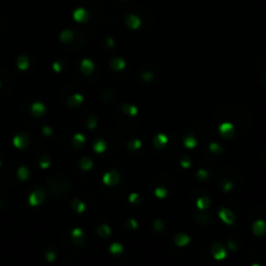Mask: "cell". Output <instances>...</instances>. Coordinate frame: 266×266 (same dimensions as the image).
<instances>
[{
	"mask_svg": "<svg viewBox=\"0 0 266 266\" xmlns=\"http://www.w3.org/2000/svg\"><path fill=\"white\" fill-rule=\"evenodd\" d=\"M154 193H156L157 197H165L166 196V190H165V188H156V190H154Z\"/></svg>",
	"mask_w": 266,
	"mask_h": 266,
	"instance_id": "28",
	"label": "cell"
},
{
	"mask_svg": "<svg viewBox=\"0 0 266 266\" xmlns=\"http://www.w3.org/2000/svg\"><path fill=\"white\" fill-rule=\"evenodd\" d=\"M43 200H44V193H43V191H35L29 197V201L31 205H39Z\"/></svg>",
	"mask_w": 266,
	"mask_h": 266,
	"instance_id": "5",
	"label": "cell"
},
{
	"mask_svg": "<svg viewBox=\"0 0 266 266\" xmlns=\"http://www.w3.org/2000/svg\"><path fill=\"white\" fill-rule=\"evenodd\" d=\"M13 143H14V145H16L17 148L22 149V148H25V147H26V145L29 144V140H28V138H26V135L21 134V135H17L16 138L13 139Z\"/></svg>",
	"mask_w": 266,
	"mask_h": 266,
	"instance_id": "8",
	"label": "cell"
},
{
	"mask_svg": "<svg viewBox=\"0 0 266 266\" xmlns=\"http://www.w3.org/2000/svg\"><path fill=\"white\" fill-rule=\"evenodd\" d=\"M126 25L130 29H138L140 25V20L136 16H128L126 18Z\"/></svg>",
	"mask_w": 266,
	"mask_h": 266,
	"instance_id": "9",
	"label": "cell"
},
{
	"mask_svg": "<svg viewBox=\"0 0 266 266\" xmlns=\"http://www.w3.org/2000/svg\"><path fill=\"white\" fill-rule=\"evenodd\" d=\"M166 143H168V138L164 134H158L156 138H154V144H156L157 147H161V145H164Z\"/></svg>",
	"mask_w": 266,
	"mask_h": 266,
	"instance_id": "16",
	"label": "cell"
},
{
	"mask_svg": "<svg viewBox=\"0 0 266 266\" xmlns=\"http://www.w3.org/2000/svg\"><path fill=\"white\" fill-rule=\"evenodd\" d=\"M31 110H33V113H34V114L39 116V114H43V113H44L46 107L43 105L42 103H34L33 107H31Z\"/></svg>",
	"mask_w": 266,
	"mask_h": 266,
	"instance_id": "12",
	"label": "cell"
},
{
	"mask_svg": "<svg viewBox=\"0 0 266 266\" xmlns=\"http://www.w3.org/2000/svg\"><path fill=\"white\" fill-rule=\"evenodd\" d=\"M213 251V256L216 260H222L226 257V252H225V248L222 247L221 244H214V247L212 248Z\"/></svg>",
	"mask_w": 266,
	"mask_h": 266,
	"instance_id": "6",
	"label": "cell"
},
{
	"mask_svg": "<svg viewBox=\"0 0 266 266\" xmlns=\"http://www.w3.org/2000/svg\"><path fill=\"white\" fill-rule=\"evenodd\" d=\"M209 205H210V200L208 199V197H201V199L197 200V207H199L200 209L208 208Z\"/></svg>",
	"mask_w": 266,
	"mask_h": 266,
	"instance_id": "18",
	"label": "cell"
},
{
	"mask_svg": "<svg viewBox=\"0 0 266 266\" xmlns=\"http://www.w3.org/2000/svg\"><path fill=\"white\" fill-rule=\"evenodd\" d=\"M82 100H83V98H82L81 95H74V96H72V98L69 99V104L73 105V107H75V105L81 104Z\"/></svg>",
	"mask_w": 266,
	"mask_h": 266,
	"instance_id": "22",
	"label": "cell"
},
{
	"mask_svg": "<svg viewBox=\"0 0 266 266\" xmlns=\"http://www.w3.org/2000/svg\"><path fill=\"white\" fill-rule=\"evenodd\" d=\"M153 227L156 228V230H161L162 227H164V223L160 221V219H157V221H154V225H153Z\"/></svg>",
	"mask_w": 266,
	"mask_h": 266,
	"instance_id": "33",
	"label": "cell"
},
{
	"mask_svg": "<svg viewBox=\"0 0 266 266\" xmlns=\"http://www.w3.org/2000/svg\"><path fill=\"white\" fill-rule=\"evenodd\" d=\"M123 112H127L130 114H136V108L135 107H131V105H123Z\"/></svg>",
	"mask_w": 266,
	"mask_h": 266,
	"instance_id": "27",
	"label": "cell"
},
{
	"mask_svg": "<svg viewBox=\"0 0 266 266\" xmlns=\"http://www.w3.org/2000/svg\"><path fill=\"white\" fill-rule=\"evenodd\" d=\"M49 164H51V162H49V157H43V158L40 160V162H39V165H40L43 169H44V168H48Z\"/></svg>",
	"mask_w": 266,
	"mask_h": 266,
	"instance_id": "29",
	"label": "cell"
},
{
	"mask_svg": "<svg viewBox=\"0 0 266 266\" xmlns=\"http://www.w3.org/2000/svg\"><path fill=\"white\" fill-rule=\"evenodd\" d=\"M72 235H73V238H81V236H82V230H79V228L73 230Z\"/></svg>",
	"mask_w": 266,
	"mask_h": 266,
	"instance_id": "34",
	"label": "cell"
},
{
	"mask_svg": "<svg viewBox=\"0 0 266 266\" xmlns=\"http://www.w3.org/2000/svg\"><path fill=\"white\" fill-rule=\"evenodd\" d=\"M143 77L145 78V81H149V79H152V74H151V73H145V74H143Z\"/></svg>",
	"mask_w": 266,
	"mask_h": 266,
	"instance_id": "41",
	"label": "cell"
},
{
	"mask_svg": "<svg viewBox=\"0 0 266 266\" xmlns=\"http://www.w3.org/2000/svg\"><path fill=\"white\" fill-rule=\"evenodd\" d=\"M138 199H139V195H138V193H133V195L130 196V201H131L133 204H135Z\"/></svg>",
	"mask_w": 266,
	"mask_h": 266,
	"instance_id": "37",
	"label": "cell"
},
{
	"mask_svg": "<svg viewBox=\"0 0 266 266\" xmlns=\"http://www.w3.org/2000/svg\"><path fill=\"white\" fill-rule=\"evenodd\" d=\"M79 166H81L83 170H88V169H91V168H92V161H91L90 158H87V157H84V158H82V160H81Z\"/></svg>",
	"mask_w": 266,
	"mask_h": 266,
	"instance_id": "17",
	"label": "cell"
},
{
	"mask_svg": "<svg viewBox=\"0 0 266 266\" xmlns=\"http://www.w3.org/2000/svg\"><path fill=\"white\" fill-rule=\"evenodd\" d=\"M48 186L51 187V190H52V192L56 196L65 195L70 187L69 181H68L64 175H55L51 179H48Z\"/></svg>",
	"mask_w": 266,
	"mask_h": 266,
	"instance_id": "1",
	"label": "cell"
},
{
	"mask_svg": "<svg viewBox=\"0 0 266 266\" xmlns=\"http://www.w3.org/2000/svg\"><path fill=\"white\" fill-rule=\"evenodd\" d=\"M53 258H55V253H52V252H51V253H47V260L52 261Z\"/></svg>",
	"mask_w": 266,
	"mask_h": 266,
	"instance_id": "40",
	"label": "cell"
},
{
	"mask_svg": "<svg viewBox=\"0 0 266 266\" xmlns=\"http://www.w3.org/2000/svg\"><path fill=\"white\" fill-rule=\"evenodd\" d=\"M140 147V140H134L128 143V148L130 149H138Z\"/></svg>",
	"mask_w": 266,
	"mask_h": 266,
	"instance_id": "30",
	"label": "cell"
},
{
	"mask_svg": "<svg viewBox=\"0 0 266 266\" xmlns=\"http://www.w3.org/2000/svg\"><path fill=\"white\" fill-rule=\"evenodd\" d=\"M210 151L214 152V153H219V152L222 151V148L219 147L217 143H212V144H210Z\"/></svg>",
	"mask_w": 266,
	"mask_h": 266,
	"instance_id": "31",
	"label": "cell"
},
{
	"mask_svg": "<svg viewBox=\"0 0 266 266\" xmlns=\"http://www.w3.org/2000/svg\"><path fill=\"white\" fill-rule=\"evenodd\" d=\"M219 133L223 136H231L234 134V125L230 122H223L219 126Z\"/></svg>",
	"mask_w": 266,
	"mask_h": 266,
	"instance_id": "7",
	"label": "cell"
},
{
	"mask_svg": "<svg viewBox=\"0 0 266 266\" xmlns=\"http://www.w3.org/2000/svg\"><path fill=\"white\" fill-rule=\"evenodd\" d=\"M103 181H104V183L108 184V186L117 184L118 181H119V175H118L117 171H114V170H113V171H109V173H107V174L104 175Z\"/></svg>",
	"mask_w": 266,
	"mask_h": 266,
	"instance_id": "3",
	"label": "cell"
},
{
	"mask_svg": "<svg viewBox=\"0 0 266 266\" xmlns=\"http://www.w3.org/2000/svg\"><path fill=\"white\" fill-rule=\"evenodd\" d=\"M96 125V119L93 118V117H90L88 118V128H93Z\"/></svg>",
	"mask_w": 266,
	"mask_h": 266,
	"instance_id": "35",
	"label": "cell"
},
{
	"mask_svg": "<svg viewBox=\"0 0 266 266\" xmlns=\"http://www.w3.org/2000/svg\"><path fill=\"white\" fill-rule=\"evenodd\" d=\"M98 233L100 234V236L107 238V236H109V234H110V228H109L108 225H101V226L99 227V230H98Z\"/></svg>",
	"mask_w": 266,
	"mask_h": 266,
	"instance_id": "20",
	"label": "cell"
},
{
	"mask_svg": "<svg viewBox=\"0 0 266 266\" xmlns=\"http://www.w3.org/2000/svg\"><path fill=\"white\" fill-rule=\"evenodd\" d=\"M43 130H44V134H46V135H49V134H51V128H49V127H44Z\"/></svg>",
	"mask_w": 266,
	"mask_h": 266,
	"instance_id": "43",
	"label": "cell"
},
{
	"mask_svg": "<svg viewBox=\"0 0 266 266\" xmlns=\"http://www.w3.org/2000/svg\"><path fill=\"white\" fill-rule=\"evenodd\" d=\"M122 249H123L122 245L121 244H117V243L116 244H112V247H110V252H112L113 254H119V253L122 252Z\"/></svg>",
	"mask_w": 266,
	"mask_h": 266,
	"instance_id": "26",
	"label": "cell"
},
{
	"mask_svg": "<svg viewBox=\"0 0 266 266\" xmlns=\"http://www.w3.org/2000/svg\"><path fill=\"white\" fill-rule=\"evenodd\" d=\"M74 140L78 142V143H84V136L81 135V134H77V135L74 136Z\"/></svg>",
	"mask_w": 266,
	"mask_h": 266,
	"instance_id": "36",
	"label": "cell"
},
{
	"mask_svg": "<svg viewBox=\"0 0 266 266\" xmlns=\"http://www.w3.org/2000/svg\"><path fill=\"white\" fill-rule=\"evenodd\" d=\"M184 145L187 148H193L196 145V139L193 138V136H188V138L184 140Z\"/></svg>",
	"mask_w": 266,
	"mask_h": 266,
	"instance_id": "25",
	"label": "cell"
},
{
	"mask_svg": "<svg viewBox=\"0 0 266 266\" xmlns=\"http://www.w3.org/2000/svg\"><path fill=\"white\" fill-rule=\"evenodd\" d=\"M81 68H82V72H83V73L90 74V73L93 70V64H92L91 60H87V58H86V60H83V61H82Z\"/></svg>",
	"mask_w": 266,
	"mask_h": 266,
	"instance_id": "11",
	"label": "cell"
},
{
	"mask_svg": "<svg viewBox=\"0 0 266 266\" xmlns=\"http://www.w3.org/2000/svg\"><path fill=\"white\" fill-rule=\"evenodd\" d=\"M231 187H233V183H231V182H226V184L223 186V190L225 191H228V190H231Z\"/></svg>",
	"mask_w": 266,
	"mask_h": 266,
	"instance_id": "39",
	"label": "cell"
},
{
	"mask_svg": "<svg viewBox=\"0 0 266 266\" xmlns=\"http://www.w3.org/2000/svg\"><path fill=\"white\" fill-rule=\"evenodd\" d=\"M74 18H75V21L83 22V21L87 20V13H86L84 9H77L74 12Z\"/></svg>",
	"mask_w": 266,
	"mask_h": 266,
	"instance_id": "13",
	"label": "cell"
},
{
	"mask_svg": "<svg viewBox=\"0 0 266 266\" xmlns=\"http://www.w3.org/2000/svg\"><path fill=\"white\" fill-rule=\"evenodd\" d=\"M61 40L63 42H70L72 40V38H73V33L70 31V30H65V31H63V34H61Z\"/></svg>",
	"mask_w": 266,
	"mask_h": 266,
	"instance_id": "23",
	"label": "cell"
},
{
	"mask_svg": "<svg viewBox=\"0 0 266 266\" xmlns=\"http://www.w3.org/2000/svg\"><path fill=\"white\" fill-rule=\"evenodd\" d=\"M207 177H208V173L204 170H200L199 173H197V179H200V181H203V179H205Z\"/></svg>",
	"mask_w": 266,
	"mask_h": 266,
	"instance_id": "32",
	"label": "cell"
},
{
	"mask_svg": "<svg viewBox=\"0 0 266 266\" xmlns=\"http://www.w3.org/2000/svg\"><path fill=\"white\" fill-rule=\"evenodd\" d=\"M17 175H18L20 179H22V181H25V179H28L29 178V170L25 168V166H21L18 169V171H17Z\"/></svg>",
	"mask_w": 266,
	"mask_h": 266,
	"instance_id": "19",
	"label": "cell"
},
{
	"mask_svg": "<svg viewBox=\"0 0 266 266\" xmlns=\"http://www.w3.org/2000/svg\"><path fill=\"white\" fill-rule=\"evenodd\" d=\"M174 242L179 247H184V245H187L188 243H190V238H188V235H186V234H178L174 238Z\"/></svg>",
	"mask_w": 266,
	"mask_h": 266,
	"instance_id": "10",
	"label": "cell"
},
{
	"mask_svg": "<svg viewBox=\"0 0 266 266\" xmlns=\"http://www.w3.org/2000/svg\"><path fill=\"white\" fill-rule=\"evenodd\" d=\"M190 165H191V164H190V160H188V158H183V160H182V166L188 168Z\"/></svg>",
	"mask_w": 266,
	"mask_h": 266,
	"instance_id": "38",
	"label": "cell"
},
{
	"mask_svg": "<svg viewBox=\"0 0 266 266\" xmlns=\"http://www.w3.org/2000/svg\"><path fill=\"white\" fill-rule=\"evenodd\" d=\"M110 65H112V68L114 70H122L125 68V61L122 58H114V60H112Z\"/></svg>",
	"mask_w": 266,
	"mask_h": 266,
	"instance_id": "14",
	"label": "cell"
},
{
	"mask_svg": "<svg viewBox=\"0 0 266 266\" xmlns=\"http://www.w3.org/2000/svg\"><path fill=\"white\" fill-rule=\"evenodd\" d=\"M252 230H253L254 235L261 236V235H263V234L266 233V223H265L262 219H258V221L254 222V225H253Z\"/></svg>",
	"mask_w": 266,
	"mask_h": 266,
	"instance_id": "4",
	"label": "cell"
},
{
	"mask_svg": "<svg viewBox=\"0 0 266 266\" xmlns=\"http://www.w3.org/2000/svg\"><path fill=\"white\" fill-rule=\"evenodd\" d=\"M93 149H95V152H98V153L104 152V151H105V143H104V142H101V140L96 142V144L93 145Z\"/></svg>",
	"mask_w": 266,
	"mask_h": 266,
	"instance_id": "24",
	"label": "cell"
},
{
	"mask_svg": "<svg viewBox=\"0 0 266 266\" xmlns=\"http://www.w3.org/2000/svg\"><path fill=\"white\" fill-rule=\"evenodd\" d=\"M219 217H221V219L223 221L226 225H233L234 222H235V216L231 213V210H228L226 208L219 210Z\"/></svg>",
	"mask_w": 266,
	"mask_h": 266,
	"instance_id": "2",
	"label": "cell"
},
{
	"mask_svg": "<svg viewBox=\"0 0 266 266\" xmlns=\"http://www.w3.org/2000/svg\"><path fill=\"white\" fill-rule=\"evenodd\" d=\"M53 68H55V70H56V72H58V70H61V65H60L58 63H55V65H53Z\"/></svg>",
	"mask_w": 266,
	"mask_h": 266,
	"instance_id": "42",
	"label": "cell"
},
{
	"mask_svg": "<svg viewBox=\"0 0 266 266\" xmlns=\"http://www.w3.org/2000/svg\"><path fill=\"white\" fill-rule=\"evenodd\" d=\"M72 208L77 212V213H82L83 210H84V204L81 201V200H78V199H75V200H73V204H72Z\"/></svg>",
	"mask_w": 266,
	"mask_h": 266,
	"instance_id": "15",
	"label": "cell"
},
{
	"mask_svg": "<svg viewBox=\"0 0 266 266\" xmlns=\"http://www.w3.org/2000/svg\"><path fill=\"white\" fill-rule=\"evenodd\" d=\"M130 226L135 228V227H136V222H135V221H130Z\"/></svg>",
	"mask_w": 266,
	"mask_h": 266,
	"instance_id": "44",
	"label": "cell"
},
{
	"mask_svg": "<svg viewBox=\"0 0 266 266\" xmlns=\"http://www.w3.org/2000/svg\"><path fill=\"white\" fill-rule=\"evenodd\" d=\"M17 64H18V68L21 70H25L29 66V60L26 57H20L18 60H17Z\"/></svg>",
	"mask_w": 266,
	"mask_h": 266,
	"instance_id": "21",
	"label": "cell"
}]
</instances>
